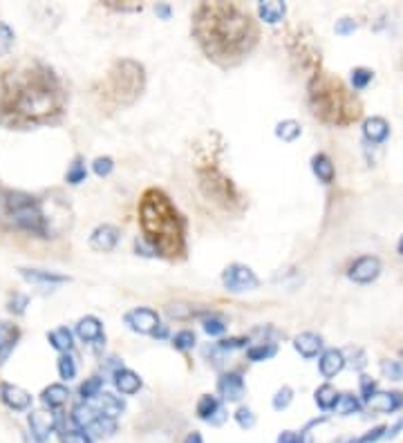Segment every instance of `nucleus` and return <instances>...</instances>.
Wrapping results in <instances>:
<instances>
[{
    "label": "nucleus",
    "instance_id": "obj_17",
    "mask_svg": "<svg viewBox=\"0 0 403 443\" xmlns=\"http://www.w3.org/2000/svg\"><path fill=\"white\" fill-rule=\"evenodd\" d=\"M18 338H20L18 325L0 321V365H5L9 356H12V352L18 345Z\"/></svg>",
    "mask_w": 403,
    "mask_h": 443
},
{
    "label": "nucleus",
    "instance_id": "obj_24",
    "mask_svg": "<svg viewBox=\"0 0 403 443\" xmlns=\"http://www.w3.org/2000/svg\"><path fill=\"white\" fill-rule=\"evenodd\" d=\"M18 271L27 282H34V284H63V282H70L68 275L54 273V271H43V269H18Z\"/></svg>",
    "mask_w": 403,
    "mask_h": 443
},
{
    "label": "nucleus",
    "instance_id": "obj_21",
    "mask_svg": "<svg viewBox=\"0 0 403 443\" xmlns=\"http://www.w3.org/2000/svg\"><path fill=\"white\" fill-rule=\"evenodd\" d=\"M115 387L121 394L132 396L141 389V378H139V374H134L128 367H117L115 369Z\"/></svg>",
    "mask_w": 403,
    "mask_h": 443
},
{
    "label": "nucleus",
    "instance_id": "obj_38",
    "mask_svg": "<svg viewBox=\"0 0 403 443\" xmlns=\"http://www.w3.org/2000/svg\"><path fill=\"white\" fill-rule=\"evenodd\" d=\"M14 40H16L14 29L9 27L5 20H0V56H7L9 51H12Z\"/></svg>",
    "mask_w": 403,
    "mask_h": 443
},
{
    "label": "nucleus",
    "instance_id": "obj_12",
    "mask_svg": "<svg viewBox=\"0 0 403 443\" xmlns=\"http://www.w3.org/2000/svg\"><path fill=\"white\" fill-rule=\"evenodd\" d=\"M27 424H29V430H32V437L38 443H45L56 428V417L47 410H36V412H29Z\"/></svg>",
    "mask_w": 403,
    "mask_h": 443
},
{
    "label": "nucleus",
    "instance_id": "obj_16",
    "mask_svg": "<svg viewBox=\"0 0 403 443\" xmlns=\"http://www.w3.org/2000/svg\"><path fill=\"white\" fill-rule=\"evenodd\" d=\"M365 403L377 414H392L403 405V396L399 392H374Z\"/></svg>",
    "mask_w": 403,
    "mask_h": 443
},
{
    "label": "nucleus",
    "instance_id": "obj_40",
    "mask_svg": "<svg viewBox=\"0 0 403 443\" xmlns=\"http://www.w3.org/2000/svg\"><path fill=\"white\" fill-rule=\"evenodd\" d=\"M338 414H354V412H358L361 410V403H358V398L354 396V394H340L338 396V403H336V408H334Z\"/></svg>",
    "mask_w": 403,
    "mask_h": 443
},
{
    "label": "nucleus",
    "instance_id": "obj_27",
    "mask_svg": "<svg viewBox=\"0 0 403 443\" xmlns=\"http://www.w3.org/2000/svg\"><path fill=\"white\" fill-rule=\"evenodd\" d=\"M47 341H49L52 347L56 349V352L68 354L72 349V345H74V336H72V332L68 327H56L47 334Z\"/></svg>",
    "mask_w": 403,
    "mask_h": 443
},
{
    "label": "nucleus",
    "instance_id": "obj_14",
    "mask_svg": "<svg viewBox=\"0 0 403 443\" xmlns=\"http://www.w3.org/2000/svg\"><path fill=\"white\" fill-rule=\"evenodd\" d=\"M195 412H198V417L202 421H206V424H211V426H222L226 421V410L213 394H204L198 401V408H195Z\"/></svg>",
    "mask_w": 403,
    "mask_h": 443
},
{
    "label": "nucleus",
    "instance_id": "obj_15",
    "mask_svg": "<svg viewBox=\"0 0 403 443\" xmlns=\"http://www.w3.org/2000/svg\"><path fill=\"white\" fill-rule=\"evenodd\" d=\"M218 392L224 401H229V403H237L244 392H246V387H244V378L237 374V372H226L220 376L218 380Z\"/></svg>",
    "mask_w": 403,
    "mask_h": 443
},
{
    "label": "nucleus",
    "instance_id": "obj_34",
    "mask_svg": "<svg viewBox=\"0 0 403 443\" xmlns=\"http://www.w3.org/2000/svg\"><path fill=\"white\" fill-rule=\"evenodd\" d=\"M90 432L95 437H112L117 432V421L115 419H110V417H103V414H99L97 419H95V424L90 426Z\"/></svg>",
    "mask_w": 403,
    "mask_h": 443
},
{
    "label": "nucleus",
    "instance_id": "obj_46",
    "mask_svg": "<svg viewBox=\"0 0 403 443\" xmlns=\"http://www.w3.org/2000/svg\"><path fill=\"white\" fill-rule=\"evenodd\" d=\"M27 305H29V298H27V296H23V293H14L12 298H9V303H7V312L14 314V316H20V314H25Z\"/></svg>",
    "mask_w": 403,
    "mask_h": 443
},
{
    "label": "nucleus",
    "instance_id": "obj_30",
    "mask_svg": "<svg viewBox=\"0 0 403 443\" xmlns=\"http://www.w3.org/2000/svg\"><path fill=\"white\" fill-rule=\"evenodd\" d=\"M278 354V345L276 343H258L253 347L246 349V358L251 363H262V360H271Z\"/></svg>",
    "mask_w": 403,
    "mask_h": 443
},
{
    "label": "nucleus",
    "instance_id": "obj_25",
    "mask_svg": "<svg viewBox=\"0 0 403 443\" xmlns=\"http://www.w3.org/2000/svg\"><path fill=\"white\" fill-rule=\"evenodd\" d=\"M70 398V389L61 383H52L49 387H45L43 392H40V401H43V405L49 410H56L61 405H65Z\"/></svg>",
    "mask_w": 403,
    "mask_h": 443
},
{
    "label": "nucleus",
    "instance_id": "obj_43",
    "mask_svg": "<svg viewBox=\"0 0 403 443\" xmlns=\"http://www.w3.org/2000/svg\"><path fill=\"white\" fill-rule=\"evenodd\" d=\"M233 417H235V424L240 426L242 430H251V428L255 426V414H253V410L246 408V405L237 408Z\"/></svg>",
    "mask_w": 403,
    "mask_h": 443
},
{
    "label": "nucleus",
    "instance_id": "obj_37",
    "mask_svg": "<svg viewBox=\"0 0 403 443\" xmlns=\"http://www.w3.org/2000/svg\"><path fill=\"white\" fill-rule=\"evenodd\" d=\"M195 343H198V338H195V332H191V329H182V332L173 336V347L177 352H189V349L195 347Z\"/></svg>",
    "mask_w": 403,
    "mask_h": 443
},
{
    "label": "nucleus",
    "instance_id": "obj_29",
    "mask_svg": "<svg viewBox=\"0 0 403 443\" xmlns=\"http://www.w3.org/2000/svg\"><path fill=\"white\" fill-rule=\"evenodd\" d=\"M301 135H303V126L298 121H294V119H285V121H280L276 126V137L287 141V143L296 141Z\"/></svg>",
    "mask_w": 403,
    "mask_h": 443
},
{
    "label": "nucleus",
    "instance_id": "obj_31",
    "mask_svg": "<svg viewBox=\"0 0 403 443\" xmlns=\"http://www.w3.org/2000/svg\"><path fill=\"white\" fill-rule=\"evenodd\" d=\"M97 417H99L97 410L88 403H79V405H74V410H72V421L77 424V428H90L95 424Z\"/></svg>",
    "mask_w": 403,
    "mask_h": 443
},
{
    "label": "nucleus",
    "instance_id": "obj_42",
    "mask_svg": "<svg viewBox=\"0 0 403 443\" xmlns=\"http://www.w3.org/2000/svg\"><path fill=\"white\" fill-rule=\"evenodd\" d=\"M381 372L390 380H401L403 378V363L401 360H381Z\"/></svg>",
    "mask_w": 403,
    "mask_h": 443
},
{
    "label": "nucleus",
    "instance_id": "obj_35",
    "mask_svg": "<svg viewBox=\"0 0 403 443\" xmlns=\"http://www.w3.org/2000/svg\"><path fill=\"white\" fill-rule=\"evenodd\" d=\"M372 79H374V72L368 67H354L349 72V83L354 90H365L372 83Z\"/></svg>",
    "mask_w": 403,
    "mask_h": 443
},
{
    "label": "nucleus",
    "instance_id": "obj_6",
    "mask_svg": "<svg viewBox=\"0 0 403 443\" xmlns=\"http://www.w3.org/2000/svg\"><path fill=\"white\" fill-rule=\"evenodd\" d=\"M0 226L45 240L52 233L49 215L38 198L25 191L0 188Z\"/></svg>",
    "mask_w": 403,
    "mask_h": 443
},
{
    "label": "nucleus",
    "instance_id": "obj_26",
    "mask_svg": "<svg viewBox=\"0 0 403 443\" xmlns=\"http://www.w3.org/2000/svg\"><path fill=\"white\" fill-rule=\"evenodd\" d=\"M312 170L318 177V182L323 184H332L336 177V168H334V161L327 157L325 152H318L312 157Z\"/></svg>",
    "mask_w": 403,
    "mask_h": 443
},
{
    "label": "nucleus",
    "instance_id": "obj_2",
    "mask_svg": "<svg viewBox=\"0 0 403 443\" xmlns=\"http://www.w3.org/2000/svg\"><path fill=\"white\" fill-rule=\"evenodd\" d=\"M193 36L206 58L220 67H233L253 51L260 29L242 5L202 3L193 14Z\"/></svg>",
    "mask_w": 403,
    "mask_h": 443
},
{
    "label": "nucleus",
    "instance_id": "obj_8",
    "mask_svg": "<svg viewBox=\"0 0 403 443\" xmlns=\"http://www.w3.org/2000/svg\"><path fill=\"white\" fill-rule=\"evenodd\" d=\"M222 284H224L226 291L242 293V291L258 289V287H260V280H258V275L253 273L251 266L235 262V264H229L222 271Z\"/></svg>",
    "mask_w": 403,
    "mask_h": 443
},
{
    "label": "nucleus",
    "instance_id": "obj_52",
    "mask_svg": "<svg viewBox=\"0 0 403 443\" xmlns=\"http://www.w3.org/2000/svg\"><path fill=\"white\" fill-rule=\"evenodd\" d=\"M278 443H305V439H303V432L301 435H298V432H283L280 437H278Z\"/></svg>",
    "mask_w": 403,
    "mask_h": 443
},
{
    "label": "nucleus",
    "instance_id": "obj_36",
    "mask_svg": "<svg viewBox=\"0 0 403 443\" xmlns=\"http://www.w3.org/2000/svg\"><path fill=\"white\" fill-rule=\"evenodd\" d=\"M58 376L63 378V380H72L77 376V358L72 356L70 352L68 354H61L58 358Z\"/></svg>",
    "mask_w": 403,
    "mask_h": 443
},
{
    "label": "nucleus",
    "instance_id": "obj_39",
    "mask_svg": "<svg viewBox=\"0 0 403 443\" xmlns=\"http://www.w3.org/2000/svg\"><path fill=\"white\" fill-rule=\"evenodd\" d=\"M101 387H103V378L92 376V378H86L84 383H81L79 394H81V398H84V401H88L92 396H99L101 394Z\"/></svg>",
    "mask_w": 403,
    "mask_h": 443
},
{
    "label": "nucleus",
    "instance_id": "obj_51",
    "mask_svg": "<svg viewBox=\"0 0 403 443\" xmlns=\"http://www.w3.org/2000/svg\"><path fill=\"white\" fill-rule=\"evenodd\" d=\"M384 435H386V426H377L374 430H370L365 437H361L356 443H372V441H379Z\"/></svg>",
    "mask_w": 403,
    "mask_h": 443
},
{
    "label": "nucleus",
    "instance_id": "obj_56",
    "mask_svg": "<svg viewBox=\"0 0 403 443\" xmlns=\"http://www.w3.org/2000/svg\"><path fill=\"white\" fill-rule=\"evenodd\" d=\"M397 251H399V255H403V235H401V240L397 244Z\"/></svg>",
    "mask_w": 403,
    "mask_h": 443
},
{
    "label": "nucleus",
    "instance_id": "obj_53",
    "mask_svg": "<svg viewBox=\"0 0 403 443\" xmlns=\"http://www.w3.org/2000/svg\"><path fill=\"white\" fill-rule=\"evenodd\" d=\"M106 5L110 9H117V12H141V5H137V3H134V5H115L112 0H108Z\"/></svg>",
    "mask_w": 403,
    "mask_h": 443
},
{
    "label": "nucleus",
    "instance_id": "obj_1",
    "mask_svg": "<svg viewBox=\"0 0 403 443\" xmlns=\"http://www.w3.org/2000/svg\"><path fill=\"white\" fill-rule=\"evenodd\" d=\"M63 81L38 58H23L0 74V126L29 130L52 126L65 115Z\"/></svg>",
    "mask_w": 403,
    "mask_h": 443
},
{
    "label": "nucleus",
    "instance_id": "obj_50",
    "mask_svg": "<svg viewBox=\"0 0 403 443\" xmlns=\"http://www.w3.org/2000/svg\"><path fill=\"white\" fill-rule=\"evenodd\" d=\"M246 345V338H224V341L218 343V349L222 352H229V349H240Z\"/></svg>",
    "mask_w": 403,
    "mask_h": 443
},
{
    "label": "nucleus",
    "instance_id": "obj_55",
    "mask_svg": "<svg viewBox=\"0 0 403 443\" xmlns=\"http://www.w3.org/2000/svg\"><path fill=\"white\" fill-rule=\"evenodd\" d=\"M184 443H204V439L200 432H191V435L184 439Z\"/></svg>",
    "mask_w": 403,
    "mask_h": 443
},
{
    "label": "nucleus",
    "instance_id": "obj_49",
    "mask_svg": "<svg viewBox=\"0 0 403 443\" xmlns=\"http://www.w3.org/2000/svg\"><path fill=\"white\" fill-rule=\"evenodd\" d=\"M374 392H377V380L370 376H361V394H363V398L368 401Z\"/></svg>",
    "mask_w": 403,
    "mask_h": 443
},
{
    "label": "nucleus",
    "instance_id": "obj_33",
    "mask_svg": "<svg viewBox=\"0 0 403 443\" xmlns=\"http://www.w3.org/2000/svg\"><path fill=\"white\" fill-rule=\"evenodd\" d=\"M101 396V412H103V417H110V419H117L121 412H123V401L115 394H110V392H103L99 394Z\"/></svg>",
    "mask_w": 403,
    "mask_h": 443
},
{
    "label": "nucleus",
    "instance_id": "obj_4",
    "mask_svg": "<svg viewBox=\"0 0 403 443\" xmlns=\"http://www.w3.org/2000/svg\"><path fill=\"white\" fill-rule=\"evenodd\" d=\"M224 141L218 132H206L195 143V175L202 195L222 211L237 213L244 209V198L235 182L220 168V152Z\"/></svg>",
    "mask_w": 403,
    "mask_h": 443
},
{
    "label": "nucleus",
    "instance_id": "obj_13",
    "mask_svg": "<svg viewBox=\"0 0 403 443\" xmlns=\"http://www.w3.org/2000/svg\"><path fill=\"white\" fill-rule=\"evenodd\" d=\"M0 401L14 412H25L32 408V394L12 383H0Z\"/></svg>",
    "mask_w": 403,
    "mask_h": 443
},
{
    "label": "nucleus",
    "instance_id": "obj_19",
    "mask_svg": "<svg viewBox=\"0 0 403 443\" xmlns=\"http://www.w3.org/2000/svg\"><path fill=\"white\" fill-rule=\"evenodd\" d=\"M77 336L84 343H101L103 341V325L97 316H84L77 323Z\"/></svg>",
    "mask_w": 403,
    "mask_h": 443
},
{
    "label": "nucleus",
    "instance_id": "obj_10",
    "mask_svg": "<svg viewBox=\"0 0 403 443\" xmlns=\"http://www.w3.org/2000/svg\"><path fill=\"white\" fill-rule=\"evenodd\" d=\"M381 269H384V266H381V260L377 255H361L349 264L347 277L356 284H370L381 275Z\"/></svg>",
    "mask_w": 403,
    "mask_h": 443
},
{
    "label": "nucleus",
    "instance_id": "obj_3",
    "mask_svg": "<svg viewBox=\"0 0 403 443\" xmlns=\"http://www.w3.org/2000/svg\"><path fill=\"white\" fill-rule=\"evenodd\" d=\"M139 226L152 255L166 260L186 257V220L161 188L143 191L139 200Z\"/></svg>",
    "mask_w": 403,
    "mask_h": 443
},
{
    "label": "nucleus",
    "instance_id": "obj_28",
    "mask_svg": "<svg viewBox=\"0 0 403 443\" xmlns=\"http://www.w3.org/2000/svg\"><path fill=\"white\" fill-rule=\"evenodd\" d=\"M338 396H340V394L336 392V387L329 385V383H325V385H320V387L316 389V405H318L320 410L329 412V410L336 408Z\"/></svg>",
    "mask_w": 403,
    "mask_h": 443
},
{
    "label": "nucleus",
    "instance_id": "obj_7",
    "mask_svg": "<svg viewBox=\"0 0 403 443\" xmlns=\"http://www.w3.org/2000/svg\"><path fill=\"white\" fill-rule=\"evenodd\" d=\"M146 90V70L134 58H119L110 65L99 86L101 103L108 108H128Z\"/></svg>",
    "mask_w": 403,
    "mask_h": 443
},
{
    "label": "nucleus",
    "instance_id": "obj_54",
    "mask_svg": "<svg viewBox=\"0 0 403 443\" xmlns=\"http://www.w3.org/2000/svg\"><path fill=\"white\" fill-rule=\"evenodd\" d=\"M155 14H157L159 18H164V20H168V18H171V14H173V9H171V5H168V3H159L157 7H155Z\"/></svg>",
    "mask_w": 403,
    "mask_h": 443
},
{
    "label": "nucleus",
    "instance_id": "obj_9",
    "mask_svg": "<svg viewBox=\"0 0 403 443\" xmlns=\"http://www.w3.org/2000/svg\"><path fill=\"white\" fill-rule=\"evenodd\" d=\"M123 323L128 325L130 332L141 334V336L155 334V332H157V327L161 325L159 323V314L155 312V309H150V307L132 309V312H128L126 316H123Z\"/></svg>",
    "mask_w": 403,
    "mask_h": 443
},
{
    "label": "nucleus",
    "instance_id": "obj_41",
    "mask_svg": "<svg viewBox=\"0 0 403 443\" xmlns=\"http://www.w3.org/2000/svg\"><path fill=\"white\" fill-rule=\"evenodd\" d=\"M292 401H294V389L289 387V385H283V387L278 389V392L274 394L271 405H274V410L283 412V410H287V408H289V403H292Z\"/></svg>",
    "mask_w": 403,
    "mask_h": 443
},
{
    "label": "nucleus",
    "instance_id": "obj_5",
    "mask_svg": "<svg viewBox=\"0 0 403 443\" xmlns=\"http://www.w3.org/2000/svg\"><path fill=\"white\" fill-rule=\"evenodd\" d=\"M307 97L314 115L332 126H349L361 117V103L356 97L338 79L323 72H318L309 81Z\"/></svg>",
    "mask_w": 403,
    "mask_h": 443
},
{
    "label": "nucleus",
    "instance_id": "obj_45",
    "mask_svg": "<svg viewBox=\"0 0 403 443\" xmlns=\"http://www.w3.org/2000/svg\"><path fill=\"white\" fill-rule=\"evenodd\" d=\"M92 170H95L97 177H108V175L115 170V159L112 157H97L92 161Z\"/></svg>",
    "mask_w": 403,
    "mask_h": 443
},
{
    "label": "nucleus",
    "instance_id": "obj_18",
    "mask_svg": "<svg viewBox=\"0 0 403 443\" xmlns=\"http://www.w3.org/2000/svg\"><path fill=\"white\" fill-rule=\"evenodd\" d=\"M345 367V354L340 349H325L318 358V369L325 378H334L336 374L343 372Z\"/></svg>",
    "mask_w": 403,
    "mask_h": 443
},
{
    "label": "nucleus",
    "instance_id": "obj_44",
    "mask_svg": "<svg viewBox=\"0 0 403 443\" xmlns=\"http://www.w3.org/2000/svg\"><path fill=\"white\" fill-rule=\"evenodd\" d=\"M202 327H204V332L209 334V336H222L226 332L224 321H222V318H218V316H213V314L209 318H204Z\"/></svg>",
    "mask_w": 403,
    "mask_h": 443
},
{
    "label": "nucleus",
    "instance_id": "obj_47",
    "mask_svg": "<svg viewBox=\"0 0 403 443\" xmlns=\"http://www.w3.org/2000/svg\"><path fill=\"white\" fill-rule=\"evenodd\" d=\"M61 443H92V441L81 430H63L61 432Z\"/></svg>",
    "mask_w": 403,
    "mask_h": 443
},
{
    "label": "nucleus",
    "instance_id": "obj_20",
    "mask_svg": "<svg viewBox=\"0 0 403 443\" xmlns=\"http://www.w3.org/2000/svg\"><path fill=\"white\" fill-rule=\"evenodd\" d=\"M294 349L303 358H314L318 356L320 349H323V338L314 332H303L294 338Z\"/></svg>",
    "mask_w": 403,
    "mask_h": 443
},
{
    "label": "nucleus",
    "instance_id": "obj_23",
    "mask_svg": "<svg viewBox=\"0 0 403 443\" xmlns=\"http://www.w3.org/2000/svg\"><path fill=\"white\" fill-rule=\"evenodd\" d=\"M285 14H287V5L280 3V0H262V3H258V16H260V20L267 25L280 23Z\"/></svg>",
    "mask_w": 403,
    "mask_h": 443
},
{
    "label": "nucleus",
    "instance_id": "obj_11",
    "mask_svg": "<svg viewBox=\"0 0 403 443\" xmlns=\"http://www.w3.org/2000/svg\"><path fill=\"white\" fill-rule=\"evenodd\" d=\"M119 238H121V231L117 229L115 224H101V226H97L95 231H92L90 246L95 251H99V253H110V251L117 249Z\"/></svg>",
    "mask_w": 403,
    "mask_h": 443
},
{
    "label": "nucleus",
    "instance_id": "obj_32",
    "mask_svg": "<svg viewBox=\"0 0 403 443\" xmlns=\"http://www.w3.org/2000/svg\"><path fill=\"white\" fill-rule=\"evenodd\" d=\"M86 177H88V168H86L84 157H74L70 166H68L65 182L70 184V186H79L81 182H86Z\"/></svg>",
    "mask_w": 403,
    "mask_h": 443
},
{
    "label": "nucleus",
    "instance_id": "obj_22",
    "mask_svg": "<svg viewBox=\"0 0 403 443\" xmlns=\"http://www.w3.org/2000/svg\"><path fill=\"white\" fill-rule=\"evenodd\" d=\"M363 137L372 143H384L390 137V123L384 117H370L363 121Z\"/></svg>",
    "mask_w": 403,
    "mask_h": 443
},
{
    "label": "nucleus",
    "instance_id": "obj_48",
    "mask_svg": "<svg viewBox=\"0 0 403 443\" xmlns=\"http://www.w3.org/2000/svg\"><path fill=\"white\" fill-rule=\"evenodd\" d=\"M354 29H356V20L354 18H340L336 23V34H340V36L352 34Z\"/></svg>",
    "mask_w": 403,
    "mask_h": 443
}]
</instances>
